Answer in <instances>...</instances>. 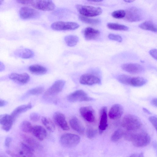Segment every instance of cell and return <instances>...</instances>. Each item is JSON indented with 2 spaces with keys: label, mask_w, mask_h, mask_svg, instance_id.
I'll list each match as a JSON object with an SVG mask.
<instances>
[{
  "label": "cell",
  "mask_w": 157,
  "mask_h": 157,
  "mask_svg": "<svg viewBox=\"0 0 157 157\" xmlns=\"http://www.w3.org/2000/svg\"><path fill=\"white\" fill-rule=\"evenodd\" d=\"M100 33L98 30L90 27L86 28L83 32L84 36L87 40L96 39Z\"/></svg>",
  "instance_id": "obj_21"
},
{
  "label": "cell",
  "mask_w": 157,
  "mask_h": 157,
  "mask_svg": "<svg viewBox=\"0 0 157 157\" xmlns=\"http://www.w3.org/2000/svg\"><path fill=\"white\" fill-rule=\"evenodd\" d=\"M17 56L23 59H29L33 57V52L31 50L25 48H20L17 49L14 52Z\"/></svg>",
  "instance_id": "obj_22"
},
{
  "label": "cell",
  "mask_w": 157,
  "mask_h": 157,
  "mask_svg": "<svg viewBox=\"0 0 157 157\" xmlns=\"http://www.w3.org/2000/svg\"><path fill=\"white\" fill-rule=\"evenodd\" d=\"M33 127L31 123L27 121H23L20 125V129L23 132L26 133L31 132Z\"/></svg>",
  "instance_id": "obj_31"
},
{
  "label": "cell",
  "mask_w": 157,
  "mask_h": 157,
  "mask_svg": "<svg viewBox=\"0 0 157 157\" xmlns=\"http://www.w3.org/2000/svg\"><path fill=\"white\" fill-rule=\"evenodd\" d=\"M79 112L82 116L87 122L91 123L94 121V112L91 106L82 107L80 108Z\"/></svg>",
  "instance_id": "obj_12"
},
{
  "label": "cell",
  "mask_w": 157,
  "mask_h": 157,
  "mask_svg": "<svg viewBox=\"0 0 157 157\" xmlns=\"http://www.w3.org/2000/svg\"><path fill=\"white\" fill-rule=\"evenodd\" d=\"M124 132L121 129H118L115 131L111 136V140L115 142L118 141L123 136Z\"/></svg>",
  "instance_id": "obj_34"
},
{
  "label": "cell",
  "mask_w": 157,
  "mask_h": 157,
  "mask_svg": "<svg viewBox=\"0 0 157 157\" xmlns=\"http://www.w3.org/2000/svg\"><path fill=\"white\" fill-rule=\"evenodd\" d=\"M5 68L4 64L2 62L0 61V72L3 71Z\"/></svg>",
  "instance_id": "obj_47"
},
{
  "label": "cell",
  "mask_w": 157,
  "mask_h": 157,
  "mask_svg": "<svg viewBox=\"0 0 157 157\" xmlns=\"http://www.w3.org/2000/svg\"><path fill=\"white\" fill-rule=\"evenodd\" d=\"M76 8L81 15L86 17H95L101 14L102 10L99 7L80 4L76 5Z\"/></svg>",
  "instance_id": "obj_5"
},
{
  "label": "cell",
  "mask_w": 157,
  "mask_h": 157,
  "mask_svg": "<svg viewBox=\"0 0 157 157\" xmlns=\"http://www.w3.org/2000/svg\"><path fill=\"white\" fill-rule=\"evenodd\" d=\"M65 41L67 45L69 47L75 46L79 41L78 37L74 35H69L64 37Z\"/></svg>",
  "instance_id": "obj_30"
},
{
  "label": "cell",
  "mask_w": 157,
  "mask_h": 157,
  "mask_svg": "<svg viewBox=\"0 0 157 157\" xmlns=\"http://www.w3.org/2000/svg\"><path fill=\"white\" fill-rule=\"evenodd\" d=\"M29 69L32 73L37 75L44 74L47 71L46 67L38 64L31 65L29 67Z\"/></svg>",
  "instance_id": "obj_25"
},
{
  "label": "cell",
  "mask_w": 157,
  "mask_h": 157,
  "mask_svg": "<svg viewBox=\"0 0 157 157\" xmlns=\"http://www.w3.org/2000/svg\"><path fill=\"white\" fill-rule=\"evenodd\" d=\"M102 0H90L89 1V2H100L102 1Z\"/></svg>",
  "instance_id": "obj_50"
},
{
  "label": "cell",
  "mask_w": 157,
  "mask_h": 157,
  "mask_svg": "<svg viewBox=\"0 0 157 157\" xmlns=\"http://www.w3.org/2000/svg\"><path fill=\"white\" fill-rule=\"evenodd\" d=\"M147 80L140 77H131L129 81V85L134 87H140L145 84Z\"/></svg>",
  "instance_id": "obj_26"
},
{
  "label": "cell",
  "mask_w": 157,
  "mask_h": 157,
  "mask_svg": "<svg viewBox=\"0 0 157 157\" xmlns=\"http://www.w3.org/2000/svg\"><path fill=\"white\" fill-rule=\"evenodd\" d=\"M124 1L125 2H126L130 3V2H134V1H133V0H125V1Z\"/></svg>",
  "instance_id": "obj_51"
},
{
  "label": "cell",
  "mask_w": 157,
  "mask_h": 157,
  "mask_svg": "<svg viewBox=\"0 0 157 157\" xmlns=\"http://www.w3.org/2000/svg\"><path fill=\"white\" fill-rule=\"evenodd\" d=\"M107 27L109 29L113 30L127 31L129 29L128 27L125 25L113 23H108Z\"/></svg>",
  "instance_id": "obj_32"
},
{
  "label": "cell",
  "mask_w": 157,
  "mask_h": 157,
  "mask_svg": "<svg viewBox=\"0 0 157 157\" xmlns=\"http://www.w3.org/2000/svg\"><path fill=\"white\" fill-rule=\"evenodd\" d=\"M149 120L155 129L156 130L157 127V120L156 117L155 116H151L149 118Z\"/></svg>",
  "instance_id": "obj_41"
},
{
  "label": "cell",
  "mask_w": 157,
  "mask_h": 157,
  "mask_svg": "<svg viewBox=\"0 0 157 157\" xmlns=\"http://www.w3.org/2000/svg\"><path fill=\"white\" fill-rule=\"evenodd\" d=\"M149 53L151 56L155 59H157V50L156 49H153L150 50Z\"/></svg>",
  "instance_id": "obj_42"
},
{
  "label": "cell",
  "mask_w": 157,
  "mask_h": 157,
  "mask_svg": "<svg viewBox=\"0 0 157 157\" xmlns=\"http://www.w3.org/2000/svg\"><path fill=\"white\" fill-rule=\"evenodd\" d=\"M122 69L124 71L132 74H138L144 70L143 67L140 64L135 63H127L121 66Z\"/></svg>",
  "instance_id": "obj_17"
},
{
  "label": "cell",
  "mask_w": 157,
  "mask_h": 157,
  "mask_svg": "<svg viewBox=\"0 0 157 157\" xmlns=\"http://www.w3.org/2000/svg\"><path fill=\"white\" fill-rule=\"evenodd\" d=\"M108 37L110 40L119 42H121L122 41V38L121 36L118 35L110 34L108 35Z\"/></svg>",
  "instance_id": "obj_39"
},
{
  "label": "cell",
  "mask_w": 157,
  "mask_h": 157,
  "mask_svg": "<svg viewBox=\"0 0 157 157\" xmlns=\"http://www.w3.org/2000/svg\"><path fill=\"white\" fill-rule=\"evenodd\" d=\"M20 17L23 19H30L37 18L40 15L37 10L28 6H23L19 12Z\"/></svg>",
  "instance_id": "obj_8"
},
{
  "label": "cell",
  "mask_w": 157,
  "mask_h": 157,
  "mask_svg": "<svg viewBox=\"0 0 157 157\" xmlns=\"http://www.w3.org/2000/svg\"><path fill=\"white\" fill-rule=\"evenodd\" d=\"M43 124L49 132H52L55 129V125L52 121L49 118L43 117L41 118Z\"/></svg>",
  "instance_id": "obj_27"
},
{
  "label": "cell",
  "mask_w": 157,
  "mask_h": 157,
  "mask_svg": "<svg viewBox=\"0 0 157 157\" xmlns=\"http://www.w3.org/2000/svg\"><path fill=\"white\" fill-rule=\"evenodd\" d=\"M31 133L36 138L40 141L44 140L47 136L46 129L40 125L33 126Z\"/></svg>",
  "instance_id": "obj_19"
},
{
  "label": "cell",
  "mask_w": 157,
  "mask_h": 157,
  "mask_svg": "<svg viewBox=\"0 0 157 157\" xmlns=\"http://www.w3.org/2000/svg\"><path fill=\"white\" fill-rule=\"evenodd\" d=\"M14 121L10 115L7 114L0 115V124L2 129L6 132L10 129Z\"/></svg>",
  "instance_id": "obj_14"
},
{
  "label": "cell",
  "mask_w": 157,
  "mask_h": 157,
  "mask_svg": "<svg viewBox=\"0 0 157 157\" xmlns=\"http://www.w3.org/2000/svg\"><path fill=\"white\" fill-rule=\"evenodd\" d=\"M32 106L31 103L21 105L16 108L13 111L10 115L15 121L17 117L19 114L30 109L32 108Z\"/></svg>",
  "instance_id": "obj_23"
},
{
  "label": "cell",
  "mask_w": 157,
  "mask_h": 157,
  "mask_svg": "<svg viewBox=\"0 0 157 157\" xmlns=\"http://www.w3.org/2000/svg\"><path fill=\"white\" fill-rule=\"evenodd\" d=\"M21 146L22 151L27 157H34V149L23 142L21 143Z\"/></svg>",
  "instance_id": "obj_29"
},
{
  "label": "cell",
  "mask_w": 157,
  "mask_h": 157,
  "mask_svg": "<svg viewBox=\"0 0 157 157\" xmlns=\"http://www.w3.org/2000/svg\"><path fill=\"white\" fill-rule=\"evenodd\" d=\"M79 26L78 23L75 22L59 21L52 24L51 27L54 30L64 31L75 30L78 29Z\"/></svg>",
  "instance_id": "obj_6"
},
{
  "label": "cell",
  "mask_w": 157,
  "mask_h": 157,
  "mask_svg": "<svg viewBox=\"0 0 157 157\" xmlns=\"http://www.w3.org/2000/svg\"><path fill=\"white\" fill-rule=\"evenodd\" d=\"M79 82L82 84L92 85L99 84L101 83L100 79L95 75L89 73L82 75L79 79Z\"/></svg>",
  "instance_id": "obj_11"
},
{
  "label": "cell",
  "mask_w": 157,
  "mask_h": 157,
  "mask_svg": "<svg viewBox=\"0 0 157 157\" xmlns=\"http://www.w3.org/2000/svg\"><path fill=\"white\" fill-rule=\"evenodd\" d=\"M121 124L124 128L129 131L138 129L141 126V123L139 118L132 114H128L123 118Z\"/></svg>",
  "instance_id": "obj_3"
},
{
  "label": "cell",
  "mask_w": 157,
  "mask_h": 157,
  "mask_svg": "<svg viewBox=\"0 0 157 157\" xmlns=\"http://www.w3.org/2000/svg\"><path fill=\"white\" fill-rule=\"evenodd\" d=\"M22 157H27L24 154L22 155H21Z\"/></svg>",
  "instance_id": "obj_52"
},
{
  "label": "cell",
  "mask_w": 157,
  "mask_h": 157,
  "mask_svg": "<svg viewBox=\"0 0 157 157\" xmlns=\"http://www.w3.org/2000/svg\"><path fill=\"white\" fill-rule=\"evenodd\" d=\"M125 19L129 22H136L141 20L142 14L141 11L136 7H131L125 11Z\"/></svg>",
  "instance_id": "obj_9"
},
{
  "label": "cell",
  "mask_w": 157,
  "mask_h": 157,
  "mask_svg": "<svg viewBox=\"0 0 157 157\" xmlns=\"http://www.w3.org/2000/svg\"><path fill=\"white\" fill-rule=\"evenodd\" d=\"M157 98H154L152 99L151 101V104L154 106L157 107Z\"/></svg>",
  "instance_id": "obj_46"
},
{
  "label": "cell",
  "mask_w": 157,
  "mask_h": 157,
  "mask_svg": "<svg viewBox=\"0 0 157 157\" xmlns=\"http://www.w3.org/2000/svg\"><path fill=\"white\" fill-rule=\"evenodd\" d=\"M143 110L146 113H148V114H150L151 113L147 109L145 108H143Z\"/></svg>",
  "instance_id": "obj_49"
},
{
  "label": "cell",
  "mask_w": 157,
  "mask_h": 157,
  "mask_svg": "<svg viewBox=\"0 0 157 157\" xmlns=\"http://www.w3.org/2000/svg\"><path fill=\"white\" fill-rule=\"evenodd\" d=\"M9 77L14 82L22 84L27 83L30 79V76L26 73L21 74L13 73L10 74Z\"/></svg>",
  "instance_id": "obj_15"
},
{
  "label": "cell",
  "mask_w": 157,
  "mask_h": 157,
  "mask_svg": "<svg viewBox=\"0 0 157 157\" xmlns=\"http://www.w3.org/2000/svg\"><path fill=\"white\" fill-rule=\"evenodd\" d=\"M65 82L63 80H59L55 81L45 92V96H54L60 92L65 84Z\"/></svg>",
  "instance_id": "obj_10"
},
{
  "label": "cell",
  "mask_w": 157,
  "mask_h": 157,
  "mask_svg": "<svg viewBox=\"0 0 157 157\" xmlns=\"http://www.w3.org/2000/svg\"><path fill=\"white\" fill-rule=\"evenodd\" d=\"M80 137L75 134L66 133L62 135L60 138L61 145L66 147H72L76 146L80 142Z\"/></svg>",
  "instance_id": "obj_4"
},
{
  "label": "cell",
  "mask_w": 157,
  "mask_h": 157,
  "mask_svg": "<svg viewBox=\"0 0 157 157\" xmlns=\"http://www.w3.org/2000/svg\"><path fill=\"white\" fill-rule=\"evenodd\" d=\"M139 27L144 30L156 32V25L152 22L148 21L144 22L139 25Z\"/></svg>",
  "instance_id": "obj_28"
},
{
  "label": "cell",
  "mask_w": 157,
  "mask_h": 157,
  "mask_svg": "<svg viewBox=\"0 0 157 157\" xmlns=\"http://www.w3.org/2000/svg\"><path fill=\"white\" fill-rule=\"evenodd\" d=\"M53 118L55 123L64 130H68L69 127L64 115L61 112H56L53 114Z\"/></svg>",
  "instance_id": "obj_13"
},
{
  "label": "cell",
  "mask_w": 157,
  "mask_h": 157,
  "mask_svg": "<svg viewBox=\"0 0 157 157\" xmlns=\"http://www.w3.org/2000/svg\"><path fill=\"white\" fill-rule=\"evenodd\" d=\"M71 128L77 132L82 134L84 131V127L79 120L76 117H72L69 121Z\"/></svg>",
  "instance_id": "obj_20"
},
{
  "label": "cell",
  "mask_w": 157,
  "mask_h": 157,
  "mask_svg": "<svg viewBox=\"0 0 157 157\" xmlns=\"http://www.w3.org/2000/svg\"><path fill=\"white\" fill-rule=\"evenodd\" d=\"M97 133V130L92 127H88L86 131V135L89 139H92L94 138Z\"/></svg>",
  "instance_id": "obj_38"
},
{
  "label": "cell",
  "mask_w": 157,
  "mask_h": 157,
  "mask_svg": "<svg viewBox=\"0 0 157 157\" xmlns=\"http://www.w3.org/2000/svg\"><path fill=\"white\" fill-rule=\"evenodd\" d=\"M3 1L0 0V5H1L3 2Z\"/></svg>",
  "instance_id": "obj_53"
},
{
  "label": "cell",
  "mask_w": 157,
  "mask_h": 157,
  "mask_svg": "<svg viewBox=\"0 0 157 157\" xmlns=\"http://www.w3.org/2000/svg\"><path fill=\"white\" fill-rule=\"evenodd\" d=\"M21 136L25 143L32 147L34 149H38L41 146L40 144L35 139L27 135L21 134Z\"/></svg>",
  "instance_id": "obj_24"
},
{
  "label": "cell",
  "mask_w": 157,
  "mask_h": 157,
  "mask_svg": "<svg viewBox=\"0 0 157 157\" xmlns=\"http://www.w3.org/2000/svg\"><path fill=\"white\" fill-rule=\"evenodd\" d=\"M128 157H144L143 153L139 154H134L130 155Z\"/></svg>",
  "instance_id": "obj_45"
},
{
  "label": "cell",
  "mask_w": 157,
  "mask_h": 157,
  "mask_svg": "<svg viewBox=\"0 0 157 157\" xmlns=\"http://www.w3.org/2000/svg\"><path fill=\"white\" fill-rule=\"evenodd\" d=\"M6 153L11 157H22L11 151L7 150L6 151Z\"/></svg>",
  "instance_id": "obj_43"
},
{
  "label": "cell",
  "mask_w": 157,
  "mask_h": 157,
  "mask_svg": "<svg viewBox=\"0 0 157 157\" xmlns=\"http://www.w3.org/2000/svg\"><path fill=\"white\" fill-rule=\"evenodd\" d=\"M67 99L71 102L88 101L93 100L82 90H76L69 94L67 96Z\"/></svg>",
  "instance_id": "obj_7"
},
{
  "label": "cell",
  "mask_w": 157,
  "mask_h": 157,
  "mask_svg": "<svg viewBox=\"0 0 157 157\" xmlns=\"http://www.w3.org/2000/svg\"><path fill=\"white\" fill-rule=\"evenodd\" d=\"M99 115V130L100 132L101 133L106 128L108 125L106 107L103 106L101 108L100 111Z\"/></svg>",
  "instance_id": "obj_16"
},
{
  "label": "cell",
  "mask_w": 157,
  "mask_h": 157,
  "mask_svg": "<svg viewBox=\"0 0 157 157\" xmlns=\"http://www.w3.org/2000/svg\"><path fill=\"white\" fill-rule=\"evenodd\" d=\"M79 18L82 22L89 24L97 25L100 23V21L98 19L90 18L82 15L79 16Z\"/></svg>",
  "instance_id": "obj_33"
},
{
  "label": "cell",
  "mask_w": 157,
  "mask_h": 157,
  "mask_svg": "<svg viewBox=\"0 0 157 157\" xmlns=\"http://www.w3.org/2000/svg\"><path fill=\"white\" fill-rule=\"evenodd\" d=\"M131 77L125 75H121L117 77L118 80L120 82L127 85H129Z\"/></svg>",
  "instance_id": "obj_36"
},
{
  "label": "cell",
  "mask_w": 157,
  "mask_h": 157,
  "mask_svg": "<svg viewBox=\"0 0 157 157\" xmlns=\"http://www.w3.org/2000/svg\"><path fill=\"white\" fill-rule=\"evenodd\" d=\"M29 117L31 121L35 122L38 121L40 118L39 115L37 113L35 112L31 113Z\"/></svg>",
  "instance_id": "obj_40"
},
{
  "label": "cell",
  "mask_w": 157,
  "mask_h": 157,
  "mask_svg": "<svg viewBox=\"0 0 157 157\" xmlns=\"http://www.w3.org/2000/svg\"><path fill=\"white\" fill-rule=\"evenodd\" d=\"M44 90L43 87H36L29 90L27 92L28 95H38L41 94Z\"/></svg>",
  "instance_id": "obj_35"
},
{
  "label": "cell",
  "mask_w": 157,
  "mask_h": 157,
  "mask_svg": "<svg viewBox=\"0 0 157 157\" xmlns=\"http://www.w3.org/2000/svg\"><path fill=\"white\" fill-rule=\"evenodd\" d=\"M11 141V138L9 137H7L5 140V145L7 147L10 146V143Z\"/></svg>",
  "instance_id": "obj_44"
},
{
  "label": "cell",
  "mask_w": 157,
  "mask_h": 157,
  "mask_svg": "<svg viewBox=\"0 0 157 157\" xmlns=\"http://www.w3.org/2000/svg\"><path fill=\"white\" fill-rule=\"evenodd\" d=\"M18 3L31 6L41 10L49 11L53 10L55 5L51 0H17Z\"/></svg>",
  "instance_id": "obj_2"
},
{
  "label": "cell",
  "mask_w": 157,
  "mask_h": 157,
  "mask_svg": "<svg viewBox=\"0 0 157 157\" xmlns=\"http://www.w3.org/2000/svg\"><path fill=\"white\" fill-rule=\"evenodd\" d=\"M123 136L125 139L132 142L137 147H143L148 145L151 141L149 134L145 132L137 133L125 132Z\"/></svg>",
  "instance_id": "obj_1"
},
{
  "label": "cell",
  "mask_w": 157,
  "mask_h": 157,
  "mask_svg": "<svg viewBox=\"0 0 157 157\" xmlns=\"http://www.w3.org/2000/svg\"><path fill=\"white\" fill-rule=\"evenodd\" d=\"M7 104V102L5 100L0 99V107L3 106Z\"/></svg>",
  "instance_id": "obj_48"
},
{
  "label": "cell",
  "mask_w": 157,
  "mask_h": 157,
  "mask_svg": "<svg viewBox=\"0 0 157 157\" xmlns=\"http://www.w3.org/2000/svg\"><path fill=\"white\" fill-rule=\"evenodd\" d=\"M125 11L120 10L114 11L112 13L111 15L114 18L120 19L125 17Z\"/></svg>",
  "instance_id": "obj_37"
},
{
  "label": "cell",
  "mask_w": 157,
  "mask_h": 157,
  "mask_svg": "<svg viewBox=\"0 0 157 157\" xmlns=\"http://www.w3.org/2000/svg\"><path fill=\"white\" fill-rule=\"evenodd\" d=\"M123 113V108L119 104H115L111 108L109 113V116L112 119H117L120 118Z\"/></svg>",
  "instance_id": "obj_18"
}]
</instances>
